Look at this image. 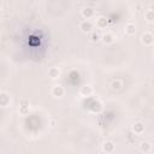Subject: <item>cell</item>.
<instances>
[{"label":"cell","instance_id":"cell-2","mask_svg":"<svg viewBox=\"0 0 154 154\" xmlns=\"http://www.w3.org/2000/svg\"><path fill=\"white\" fill-rule=\"evenodd\" d=\"M89 109H90L91 112H94V113H99V112H101V109H102V105H101L100 101L94 100V101L90 102V105H89Z\"/></svg>","mask_w":154,"mask_h":154},{"label":"cell","instance_id":"cell-7","mask_svg":"<svg viewBox=\"0 0 154 154\" xmlns=\"http://www.w3.org/2000/svg\"><path fill=\"white\" fill-rule=\"evenodd\" d=\"M132 130H134L135 134H142V132L144 131V124H143L142 122H137V123L134 124Z\"/></svg>","mask_w":154,"mask_h":154},{"label":"cell","instance_id":"cell-10","mask_svg":"<svg viewBox=\"0 0 154 154\" xmlns=\"http://www.w3.org/2000/svg\"><path fill=\"white\" fill-rule=\"evenodd\" d=\"M125 32L129 35H134L136 32V25L134 23H128L125 25Z\"/></svg>","mask_w":154,"mask_h":154},{"label":"cell","instance_id":"cell-15","mask_svg":"<svg viewBox=\"0 0 154 154\" xmlns=\"http://www.w3.org/2000/svg\"><path fill=\"white\" fill-rule=\"evenodd\" d=\"M144 18H146L147 22H153V23H154V12L150 11V10H148V11L144 13Z\"/></svg>","mask_w":154,"mask_h":154},{"label":"cell","instance_id":"cell-5","mask_svg":"<svg viewBox=\"0 0 154 154\" xmlns=\"http://www.w3.org/2000/svg\"><path fill=\"white\" fill-rule=\"evenodd\" d=\"M114 143L112 142V141H106L103 144H102V149H103V152H106V153H112L113 150H114Z\"/></svg>","mask_w":154,"mask_h":154},{"label":"cell","instance_id":"cell-4","mask_svg":"<svg viewBox=\"0 0 154 154\" xmlns=\"http://www.w3.org/2000/svg\"><path fill=\"white\" fill-rule=\"evenodd\" d=\"M0 103H1L2 107H6L10 103V95L6 94L5 91L0 93Z\"/></svg>","mask_w":154,"mask_h":154},{"label":"cell","instance_id":"cell-14","mask_svg":"<svg viewBox=\"0 0 154 154\" xmlns=\"http://www.w3.org/2000/svg\"><path fill=\"white\" fill-rule=\"evenodd\" d=\"M113 40H114V37H113V35L111 34V32H106L103 36H102V41L105 42V43H112L113 42Z\"/></svg>","mask_w":154,"mask_h":154},{"label":"cell","instance_id":"cell-18","mask_svg":"<svg viewBox=\"0 0 154 154\" xmlns=\"http://www.w3.org/2000/svg\"><path fill=\"white\" fill-rule=\"evenodd\" d=\"M20 107H29V102L26 100H22L20 101Z\"/></svg>","mask_w":154,"mask_h":154},{"label":"cell","instance_id":"cell-16","mask_svg":"<svg viewBox=\"0 0 154 154\" xmlns=\"http://www.w3.org/2000/svg\"><path fill=\"white\" fill-rule=\"evenodd\" d=\"M100 40V35L96 32V31H93L91 34H90V41H93V42H97Z\"/></svg>","mask_w":154,"mask_h":154},{"label":"cell","instance_id":"cell-20","mask_svg":"<svg viewBox=\"0 0 154 154\" xmlns=\"http://www.w3.org/2000/svg\"><path fill=\"white\" fill-rule=\"evenodd\" d=\"M149 10L154 12V2H153V4H150V8H149Z\"/></svg>","mask_w":154,"mask_h":154},{"label":"cell","instance_id":"cell-8","mask_svg":"<svg viewBox=\"0 0 154 154\" xmlns=\"http://www.w3.org/2000/svg\"><path fill=\"white\" fill-rule=\"evenodd\" d=\"M82 16H83L84 18L89 19L90 17L94 16V10H93L91 7H84V8L82 10Z\"/></svg>","mask_w":154,"mask_h":154},{"label":"cell","instance_id":"cell-11","mask_svg":"<svg viewBox=\"0 0 154 154\" xmlns=\"http://www.w3.org/2000/svg\"><path fill=\"white\" fill-rule=\"evenodd\" d=\"M81 94H82L83 96H90V95L93 94V88H91L90 85H84V87H82V89H81Z\"/></svg>","mask_w":154,"mask_h":154},{"label":"cell","instance_id":"cell-3","mask_svg":"<svg viewBox=\"0 0 154 154\" xmlns=\"http://www.w3.org/2000/svg\"><path fill=\"white\" fill-rule=\"evenodd\" d=\"M142 42L146 45V46H150L153 42H154V35L152 32H144L142 35Z\"/></svg>","mask_w":154,"mask_h":154},{"label":"cell","instance_id":"cell-12","mask_svg":"<svg viewBox=\"0 0 154 154\" xmlns=\"http://www.w3.org/2000/svg\"><path fill=\"white\" fill-rule=\"evenodd\" d=\"M59 75H60V71H59L58 67H51V69L48 70V76H49L51 78H57Z\"/></svg>","mask_w":154,"mask_h":154},{"label":"cell","instance_id":"cell-13","mask_svg":"<svg viewBox=\"0 0 154 154\" xmlns=\"http://www.w3.org/2000/svg\"><path fill=\"white\" fill-rule=\"evenodd\" d=\"M140 149H141L143 153H148V152H150L152 146H150V143H149V142L144 141V142H142V143L140 144Z\"/></svg>","mask_w":154,"mask_h":154},{"label":"cell","instance_id":"cell-1","mask_svg":"<svg viewBox=\"0 0 154 154\" xmlns=\"http://www.w3.org/2000/svg\"><path fill=\"white\" fill-rule=\"evenodd\" d=\"M93 26H94L93 23H91L90 20H88V19L81 22V24H79V29H81L83 32H89V31H91V30H93Z\"/></svg>","mask_w":154,"mask_h":154},{"label":"cell","instance_id":"cell-17","mask_svg":"<svg viewBox=\"0 0 154 154\" xmlns=\"http://www.w3.org/2000/svg\"><path fill=\"white\" fill-rule=\"evenodd\" d=\"M120 87H122V82H120V81H113V82H112V88H113L114 90H118Z\"/></svg>","mask_w":154,"mask_h":154},{"label":"cell","instance_id":"cell-6","mask_svg":"<svg viewBox=\"0 0 154 154\" xmlns=\"http://www.w3.org/2000/svg\"><path fill=\"white\" fill-rule=\"evenodd\" d=\"M52 94H53V96L60 97V96L64 95V88H63L61 85H55V87H53V89H52Z\"/></svg>","mask_w":154,"mask_h":154},{"label":"cell","instance_id":"cell-19","mask_svg":"<svg viewBox=\"0 0 154 154\" xmlns=\"http://www.w3.org/2000/svg\"><path fill=\"white\" fill-rule=\"evenodd\" d=\"M28 111H29V107H20V113L25 114V113H28Z\"/></svg>","mask_w":154,"mask_h":154},{"label":"cell","instance_id":"cell-9","mask_svg":"<svg viewBox=\"0 0 154 154\" xmlns=\"http://www.w3.org/2000/svg\"><path fill=\"white\" fill-rule=\"evenodd\" d=\"M107 24H108V20H107V18L106 17H99L97 19H96V25L99 26V28H106L107 26Z\"/></svg>","mask_w":154,"mask_h":154}]
</instances>
